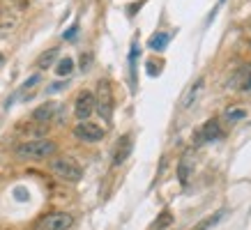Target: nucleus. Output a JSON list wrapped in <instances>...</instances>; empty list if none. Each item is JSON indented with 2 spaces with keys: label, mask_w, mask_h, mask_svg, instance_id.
Listing matches in <instances>:
<instances>
[{
  "label": "nucleus",
  "mask_w": 251,
  "mask_h": 230,
  "mask_svg": "<svg viewBox=\"0 0 251 230\" xmlns=\"http://www.w3.org/2000/svg\"><path fill=\"white\" fill-rule=\"evenodd\" d=\"M55 152H58V143L51 138H32L16 147V157L23 161H44L55 157Z\"/></svg>",
  "instance_id": "f257e3e1"
},
{
  "label": "nucleus",
  "mask_w": 251,
  "mask_h": 230,
  "mask_svg": "<svg viewBox=\"0 0 251 230\" xmlns=\"http://www.w3.org/2000/svg\"><path fill=\"white\" fill-rule=\"evenodd\" d=\"M49 168L58 180L62 182H78L83 177V168L78 166V161H74L72 157H53L49 161Z\"/></svg>",
  "instance_id": "f03ea898"
},
{
  "label": "nucleus",
  "mask_w": 251,
  "mask_h": 230,
  "mask_svg": "<svg viewBox=\"0 0 251 230\" xmlns=\"http://www.w3.org/2000/svg\"><path fill=\"white\" fill-rule=\"evenodd\" d=\"M113 108H115V99H113L111 81H108V78H101V81L97 83V92H95V111H97L106 122H111Z\"/></svg>",
  "instance_id": "7ed1b4c3"
},
{
  "label": "nucleus",
  "mask_w": 251,
  "mask_h": 230,
  "mask_svg": "<svg viewBox=\"0 0 251 230\" xmlns=\"http://www.w3.org/2000/svg\"><path fill=\"white\" fill-rule=\"evenodd\" d=\"M74 226V216L69 212H49L46 216H42L37 228L39 230H69Z\"/></svg>",
  "instance_id": "20e7f679"
},
{
  "label": "nucleus",
  "mask_w": 251,
  "mask_h": 230,
  "mask_svg": "<svg viewBox=\"0 0 251 230\" xmlns=\"http://www.w3.org/2000/svg\"><path fill=\"white\" fill-rule=\"evenodd\" d=\"M74 136L78 140H83V143H97L101 138L106 136V129L101 127V124H95L90 120H83V122H78L74 127Z\"/></svg>",
  "instance_id": "39448f33"
},
{
  "label": "nucleus",
  "mask_w": 251,
  "mask_h": 230,
  "mask_svg": "<svg viewBox=\"0 0 251 230\" xmlns=\"http://www.w3.org/2000/svg\"><path fill=\"white\" fill-rule=\"evenodd\" d=\"M92 113H95V92H90V90L78 92L76 101H74V115L83 122V120H88Z\"/></svg>",
  "instance_id": "423d86ee"
},
{
  "label": "nucleus",
  "mask_w": 251,
  "mask_h": 230,
  "mask_svg": "<svg viewBox=\"0 0 251 230\" xmlns=\"http://www.w3.org/2000/svg\"><path fill=\"white\" fill-rule=\"evenodd\" d=\"M131 147H134V143H131V134H125V136L118 138V143H115V150H113V157H111L113 166H122L125 161L129 159Z\"/></svg>",
  "instance_id": "0eeeda50"
},
{
  "label": "nucleus",
  "mask_w": 251,
  "mask_h": 230,
  "mask_svg": "<svg viewBox=\"0 0 251 230\" xmlns=\"http://www.w3.org/2000/svg\"><path fill=\"white\" fill-rule=\"evenodd\" d=\"M221 136H224V131H221L219 120H207V122L201 127V131L196 134V145L198 143H212V140H219Z\"/></svg>",
  "instance_id": "6e6552de"
},
{
  "label": "nucleus",
  "mask_w": 251,
  "mask_h": 230,
  "mask_svg": "<svg viewBox=\"0 0 251 230\" xmlns=\"http://www.w3.org/2000/svg\"><path fill=\"white\" fill-rule=\"evenodd\" d=\"M191 173H194V152H191V150H187V152L182 154L180 163H177V180H180V184H182V186H187V184H189Z\"/></svg>",
  "instance_id": "1a4fd4ad"
},
{
  "label": "nucleus",
  "mask_w": 251,
  "mask_h": 230,
  "mask_svg": "<svg viewBox=\"0 0 251 230\" xmlns=\"http://www.w3.org/2000/svg\"><path fill=\"white\" fill-rule=\"evenodd\" d=\"M55 113H58V104H53V101H46V104H42L39 108H35V111H32V120H35V122H39V124H49L55 117Z\"/></svg>",
  "instance_id": "9d476101"
},
{
  "label": "nucleus",
  "mask_w": 251,
  "mask_h": 230,
  "mask_svg": "<svg viewBox=\"0 0 251 230\" xmlns=\"http://www.w3.org/2000/svg\"><path fill=\"white\" fill-rule=\"evenodd\" d=\"M233 85H235V90H251V65H244V67L237 69Z\"/></svg>",
  "instance_id": "9b49d317"
},
{
  "label": "nucleus",
  "mask_w": 251,
  "mask_h": 230,
  "mask_svg": "<svg viewBox=\"0 0 251 230\" xmlns=\"http://www.w3.org/2000/svg\"><path fill=\"white\" fill-rule=\"evenodd\" d=\"M203 85H205V78L201 76V78L196 81V83H194V85L189 88V90H187V94L182 97V108H189L191 104H194V101L198 99V94L203 92Z\"/></svg>",
  "instance_id": "f8f14e48"
},
{
  "label": "nucleus",
  "mask_w": 251,
  "mask_h": 230,
  "mask_svg": "<svg viewBox=\"0 0 251 230\" xmlns=\"http://www.w3.org/2000/svg\"><path fill=\"white\" fill-rule=\"evenodd\" d=\"M55 58H58V48H49V51H44L39 55L35 65H37V69H49L55 62Z\"/></svg>",
  "instance_id": "ddd939ff"
},
{
  "label": "nucleus",
  "mask_w": 251,
  "mask_h": 230,
  "mask_svg": "<svg viewBox=\"0 0 251 230\" xmlns=\"http://www.w3.org/2000/svg\"><path fill=\"white\" fill-rule=\"evenodd\" d=\"M224 117H226V120H228L230 124H235V122H240V120H244V117H247V108L230 106V108H226V113H224Z\"/></svg>",
  "instance_id": "4468645a"
},
{
  "label": "nucleus",
  "mask_w": 251,
  "mask_h": 230,
  "mask_svg": "<svg viewBox=\"0 0 251 230\" xmlns=\"http://www.w3.org/2000/svg\"><path fill=\"white\" fill-rule=\"evenodd\" d=\"M168 39H171L168 32H157V35L150 39V48H152V51H164L168 44Z\"/></svg>",
  "instance_id": "2eb2a0df"
},
{
  "label": "nucleus",
  "mask_w": 251,
  "mask_h": 230,
  "mask_svg": "<svg viewBox=\"0 0 251 230\" xmlns=\"http://www.w3.org/2000/svg\"><path fill=\"white\" fill-rule=\"evenodd\" d=\"M72 69H74V60H72V58H62V60H58V65H55V74H58V76H69Z\"/></svg>",
  "instance_id": "dca6fc26"
},
{
  "label": "nucleus",
  "mask_w": 251,
  "mask_h": 230,
  "mask_svg": "<svg viewBox=\"0 0 251 230\" xmlns=\"http://www.w3.org/2000/svg\"><path fill=\"white\" fill-rule=\"evenodd\" d=\"M171 223H173V214H171L168 209H164V212L159 214V219L154 221V230H166Z\"/></svg>",
  "instance_id": "f3484780"
},
{
  "label": "nucleus",
  "mask_w": 251,
  "mask_h": 230,
  "mask_svg": "<svg viewBox=\"0 0 251 230\" xmlns=\"http://www.w3.org/2000/svg\"><path fill=\"white\" fill-rule=\"evenodd\" d=\"M221 214H224V212H219V214H214V216H210V219H207V221H203L201 223V226H196V230H205L207 226H212V223H217L221 219Z\"/></svg>",
  "instance_id": "a211bd4d"
},
{
  "label": "nucleus",
  "mask_w": 251,
  "mask_h": 230,
  "mask_svg": "<svg viewBox=\"0 0 251 230\" xmlns=\"http://www.w3.org/2000/svg\"><path fill=\"white\" fill-rule=\"evenodd\" d=\"M148 74H150V76H157V74H159V65H154L152 60L148 62Z\"/></svg>",
  "instance_id": "6ab92c4d"
},
{
  "label": "nucleus",
  "mask_w": 251,
  "mask_h": 230,
  "mask_svg": "<svg viewBox=\"0 0 251 230\" xmlns=\"http://www.w3.org/2000/svg\"><path fill=\"white\" fill-rule=\"evenodd\" d=\"M76 30H78L76 25H72V28H69L67 32H65V39H74V35H76Z\"/></svg>",
  "instance_id": "aec40b11"
},
{
  "label": "nucleus",
  "mask_w": 251,
  "mask_h": 230,
  "mask_svg": "<svg viewBox=\"0 0 251 230\" xmlns=\"http://www.w3.org/2000/svg\"><path fill=\"white\" fill-rule=\"evenodd\" d=\"M35 83H39V76H32V78H28V81L23 83V88H30V85H35Z\"/></svg>",
  "instance_id": "412c9836"
}]
</instances>
